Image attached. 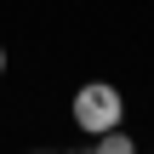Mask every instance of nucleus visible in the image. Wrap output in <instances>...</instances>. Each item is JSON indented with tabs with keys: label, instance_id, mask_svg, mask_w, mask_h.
<instances>
[{
	"label": "nucleus",
	"instance_id": "obj_1",
	"mask_svg": "<svg viewBox=\"0 0 154 154\" xmlns=\"http://www.w3.org/2000/svg\"><path fill=\"white\" fill-rule=\"evenodd\" d=\"M69 114H74V126H80L86 137H103V131H120L126 97H120V86H109V80H86V86L74 91Z\"/></svg>",
	"mask_w": 154,
	"mask_h": 154
},
{
	"label": "nucleus",
	"instance_id": "obj_2",
	"mask_svg": "<svg viewBox=\"0 0 154 154\" xmlns=\"http://www.w3.org/2000/svg\"><path fill=\"white\" fill-rule=\"evenodd\" d=\"M86 154H137V143H131L126 131H103V137H91Z\"/></svg>",
	"mask_w": 154,
	"mask_h": 154
},
{
	"label": "nucleus",
	"instance_id": "obj_3",
	"mask_svg": "<svg viewBox=\"0 0 154 154\" xmlns=\"http://www.w3.org/2000/svg\"><path fill=\"white\" fill-rule=\"evenodd\" d=\"M0 74H6V46H0Z\"/></svg>",
	"mask_w": 154,
	"mask_h": 154
},
{
	"label": "nucleus",
	"instance_id": "obj_4",
	"mask_svg": "<svg viewBox=\"0 0 154 154\" xmlns=\"http://www.w3.org/2000/svg\"><path fill=\"white\" fill-rule=\"evenodd\" d=\"M34 154H51V149H34Z\"/></svg>",
	"mask_w": 154,
	"mask_h": 154
}]
</instances>
